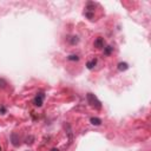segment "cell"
<instances>
[{
    "instance_id": "6da1fadb",
    "label": "cell",
    "mask_w": 151,
    "mask_h": 151,
    "mask_svg": "<svg viewBox=\"0 0 151 151\" xmlns=\"http://www.w3.org/2000/svg\"><path fill=\"white\" fill-rule=\"evenodd\" d=\"M86 100H87V103L90 104V106L91 107H93V109H96V110H100L101 109V103H100V100L93 94V93H87L86 94Z\"/></svg>"
},
{
    "instance_id": "7a4b0ae2",
    "label": "cell",
    "mask_w": 151,
    "mask_h": 151,
    "mask_svg": "<svg viewBox=\"0 0 151 151\" xmlns=\"http://www.w3.org/2000/svg\"><path fill=\"white\" fill-rule=\"evenodd\" d=\"M94 7H96V4L94 2H91L88 1L85 6V11H84V15L88 19V20H93L94 18Z\"/></svg>"
},
{
    "instance_id": "3957f363",
    "label": "cell",
    "mask_w": 151,
    "mask_h": 151,
    "mask_svg": "<svg viewBox=\"0 0 151 151\" xmlns=\"http://www.w3.org/2000/svg\"><path fill=\"white\" fill-rule=\"evenodd\" d=\"M44 100H45V93L44 92H38L35 94L34 99H33V104H34V106L40 107V106H42Z\"/></svg>"
},
{
    "instance_id": "277c9868",
    "label": "cell",
    "mask_w": 151,
    "mask_h": 151,
    "mask_svg": "<svg viewBox=\"0 0 151 151\" xmlns=\"http://www.w3.org/2000/svg\"><path fill=\"white\" fill-rule=\"evenodd\" d=\"M93 46H94L97 50H103V48L105 47V40H104V38H103V37L96 38L94 41H93Z\"/></svg>"
},
{
    "instance_id": "5b68a950",
    "label": "cell",
    "mask_w": 151,
    "mask_h": 151,
    "mask_svg": "<svg viewBox=\"0 0 151 151\" xmlns=\"http://www.w3.org/2000/svg\"><path fill=\"white\" fill-rule=\"evenodd\" d=\"M9 139H11V143H12V145L13 146H19L20 145V138H19V134L17 133V132H12L11 133V137H9Z\"/></svg>"
},
{
    "instance_id": "8992f818",
    "label": "cell",
    "mask_w": 151,
    "mask_h": 151,
    "mask_svg": "<svg viewBox=\"0 0 151 151\" xmlns=\"http://www.w3.org/2000/svg\"><path fill=\"white\" fill-rule=\"evenodd\" d=\"M90 123H91L92 125H94V126H99V125H101L103 120H101L100 118H98V117H91V118H90Z\"/></svg>"
},
{
    "instance_id": "52a82bcc",
    "label": "cell",
    "mask_w": 151,
    "mask_h": 151,
    "mask_svg": "<svg viewBox=\"0 0 151 151\" xmlns=\"http://www.w3.org/2000/svg\"><path fill=\"white\" fill-rule=\"evenodd\" d=\"M79 42V37L78 35H71L70 38H68V44L71 45V46H74V45H77Z\"/></svg>"
},
{
    "instance_id": "ba28073f",
    "label": "cell",
    "mask_w": 151,
    "mask_h": 151,
    "mask_svg": "<svg viewBox=\"0 0 151 151\" xmlns=\"http://www.w3.org/2000/svg\"><path fill=\"white\" fill-rule=\"evenodd\" d=\"M117 68H118V71L124 72V71H126V70L129 68V64L125 63V61H122V63H119V64L117 65Z\"/></svg>"
},
{
    "instance_id": "9c48e42d",
    "label": "cell",
    "mask_w": 151,
    "mask_h": 151,
    "mask_svg": "<svg viewBox=\"0 0 151 151\" xmlns=\"http://www.w3.org/2000/svg\"><path fill=\"white\" fill-rule=\"evenodd\" d=\"M103 50H104V55L109 57V55H111V54H112V52H113V46L107 45V46H105Z\"/></svg>"
},
{
    "instance_id": "30bf717a",
    "label": "cell",
    "mask_w": 151,
    "mask_h": 151,
    "mask_svg": "<svg viewBox=\"0 0 151 151\" xmlns=\"http://www.w3.org/2000/svg\"><path fill=\"white\" fill-rule=\"evenodd\" d=\"M96 65H97V58H93V59H91V60H88V61L86 63V67H87L88 70H92Z\"/></svg>"
},
{
    "instance_id": "8fae6325",
    "label": "cell",
    "mask_w": 151,
    "mask_h": 151,
    "mask_svg": "<svg viewBox=\"0 0 151 151\" xmlns=\"http://www.w3.org/2000/svg\"><path fill=\"white\" fill-rule=\"evenodd\" d=\"M79 59H80V57L78 54H70L67 57V60H70V61H79Z\"/></svg>"
},
{
    "instance_id": "7c38bea8",
    "label": "cell",
    "mask_w": 151,
    "mask_h": 151,
    "mask_svg": "<svg viewBox=\"0 0 151 151\" xmlns=\"http://www.w3.org/2000/svg\"><path fill=\"white\" fill-rule=\"evenodd\" d=\"M7 86H8V83H7L4 78H0V88L4 90V88H6Z\"/></svg>"
},
{
    "instance_id": "4fadbf2b",
    "label": "cell",
    "mask_w": 151,
    "mask_h": 151,
    "mask_svg": "<svg viewBox=\"0 0 151 151\" xmlns=\"http://www.w3.org/2000/svg\"><path fill=\"white\" fill-rule=\"evenodd\" d=\"M33 140H34V137H33V136H29V137L26 138V143H27V144H32Z\"/></svg>"
},
{
    "instance_id": "5bb4252c",
    "label": "cell",
    "mask_w": 151,
    "mask_h": 151,
    "mask_svg": "<svg viewBox=\"0 0 151 151\" xmlns=\"http://www.w3.org/2000/svg\"><path fill=\"white\" fill-rule=\"evenodd\" d=\"M0 113H1V114H5V113H6V107H5V106H1V107H0Z\"/></svg>"
},
{
    "instance_id": "9a60e30c",
    "label": "cell",
    "mask_w": 151,
    "mask_h": 151,
    "mask_svg": "<svg viewBox=\"0 0 151 151\" xmlns=\"http://www.w3.org/2000/svg\"><path fill=\"white\" fill-rule=\"evenodd\" d=\"M50 151H59V149H57V147H53V149H51Z\"/></svg>"
},
{
    "instance_id": "2e32d148",
    "label": "cell",
    "mask_w": 151,
    "mask_h": 151,
    "mask_svg": "<svg viewBox=\"0 0 151 151\" xmlns=\"http://www.w3.org/2000/svg\"><path fill=\"white\" fill-rule=\"evenodd\" d=\"M0 151H1V145H0Z\"/></svg>"
}]
</instances>
